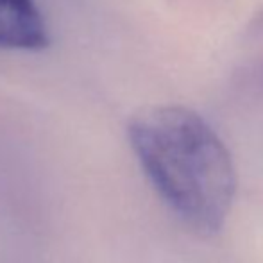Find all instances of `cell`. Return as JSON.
Segmentation results:
<instances>
[{"mask_svg": "<svg viewBox=\"0 0 263 263\" xmlns=\"http://www.w3.org/2000/svg\"><path fill=\"white\" fill-rule=\"evenodd\" d=\"M47 45L49 34L34 0H0V49L42 50Z\"/></svg>", "mask_w": 263, "mask_h": 263, "instance_id": "2", "label": "cell"}, {"mask_svg": "<svg viewBox=\"0 0 263 263\" xmlns=\"http://www.w3.org/2000/svg\"><path fill=\"white\" fill-rule=\"evenodd\" d=\"M129 142L151 184L183 222L199 233L222 228L235 199L233 159L213 127L181 106L142 109Z\"/></svg>", "mask_w": 263, "mask_h": 263, "instance_id": "1", "label": "cell"}]
</instances>
